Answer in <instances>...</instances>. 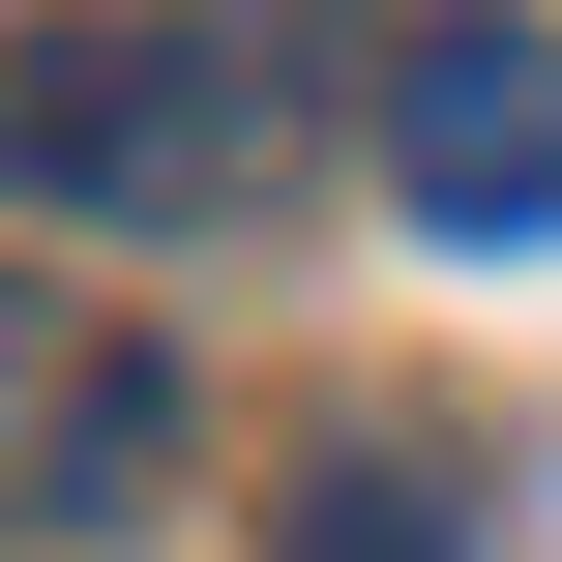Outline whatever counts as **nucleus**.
I'll use <instances>...</instances> for the list:
<instances>
[{"mask_svg":"<svg viewBox=\"0 0 562 562\" xmlns=\"http://www.w3.org/2000/svg\"><path fill=\"white\" fill-rule=\"evenodd\" d=\"M296 178V59L178 30V0H30L0 30V207H267Z\"/></svg>","mask_w":562,"mask_h":562,"instance_id":"1","label":"nucleus"},{"mask_svg":"<svg viewBox=\"0 0 562 562\" xmlns=\"http://www.w3.org/2000/svg\"><path fill=\"white\" fill-rule=\"evenodd\" d=\"M178 356L89 296V267H0V533H148L178 504Z\"/></svg>","mask_w":562,"mask_h":562,"instance_id":"2","label":"nucleus"},{"mask_svg":"<svg viewBox=\"0 0 562 562\" xmlns=\"http://www.w3.org/2000/svg\"><path fill=\"white\" fill-rule=\"evenodd\" d=\"M385 178H415L445 237H562V30H415Z\"/></svg>","mask_w":562,"mask_h":562,"instance_id":"3","label":"nucleus"},{"mask_svg":"<svg viewBox=\"0 0 562 562\" xmlns=\"http://www.w3.org/2000/svg\"><path fill=\"white\" fill-rule=\"evenodd\" d=\"M267 562H474V504H445V474H385V445H326V474L267 504Z\"/></svg>","mask_w":562,"mask_h":562,"instance_id":"4","label":"nucleus"}]
</instances>
